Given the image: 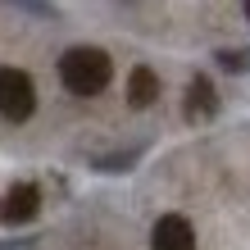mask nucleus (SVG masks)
I'll return each mask as SVG.
<instances>
[{
    "mask_svg": "<svg viewBox=\"0 0 250 250\" xmlns=\"http://www.w3.org/2000/svg\"><path fill=\"white\" fill-rule=\"evenodd\" d=\"M109 78H114V64H109L105 50H96V46H73V50H64L60 82L68 86L73 96H100L109 86Z\"/></svg>",
    "mask_w": 250,
    "mask_h": 250,
    "instance_id": "1",
    "label": "nucleus"
},
{
    "mask_svg": "<svg viewBox=\"0 0 250 250\" xmlns=\"http://www.w3.org/2000/svg\"><path fill=\"white\" fill-rule=\"evenodd\" d=\"M37 109V86L23 68H0V114L9 123H27Z\"/></svg>",
    "mask_w": 250,
    "mask_h": 250,
    "instance_id": "2",
    "label": "nucleus"
},
{
    "mask_svg": "<svg viewBox=\"0 0 250 250\" xmlns=\"http://www.w3.org/2000/svg\"><path fill=\"white\" fill-rule=\"evenodd\" d=\"M41 209V191L32 182H14L5 196H0V223L5 228H23V223H32Z\"/></svg>",
    "mask_w": 250,
    "mask_h": 250,
    "instance_id": "3",
    "label": "nucleus"
},
{
    "mask_svg": "<svg viewBox=\"0 0 250 250\" xmlns=\"http://www.w3.org/2000/svg\"><path fill=\"white\" fill-rule=\"evenodd\" d=\"M150 250H196V228L182 214H164L150 232Z\"/></svg>",
    "mask_w": 250,
    "mask_h": 250,
    "instance_id": "4",
    "label": "nucleus"
},
{
    "mask_svg": "<svg viewBox=\"0 0 250 250\" xmlns=\"http://www.w3.org/2000/svg\"><path fill=\"white\" fill-rule=\"evenodd\" d=\"M218 114V91L209 78H196L187 86V119H214Z\"/></svg>",
    "mask_w": 250,
    "mask_h": 250,
    "instance_id": "5",
    "label": "nucleus"
},
{
    "mask_svg": "<svg viewBox=\"0 0 250 250\" xmlns=\"http://www.w3.org/2000/svg\"><path fill=\"white\" fill-rule=\"evenodd\" d=\"M159 100V78H155V68H132V78H127V105L132 109H146V105H155Z\"/></svg>",
    "mask_w": 250,
    "mask_h": 250,
    "instance_id": "6",
    "label": "nucleus"
},
{
    "mask_svg": "<svg viewBox=\"0 0 250 250\" xmlns=\"http://www.w3.org/2000/svg\"><path fill=\"white\" fill-rule=\"evenodd\" d=\"M218 60H223V68H246V60H241V55H232V50H223Z\"/></svg>",
    "mask_w": 250,
    "mask_h": 250,
    "instance_id": "7",
    "label": "nucleus"
},
{
    "mask_svg": "<svg viewBox=\"0 0 250 250\" xmlns=\"http://www.w3.org/2000/svg\"><path fill=\"white\" fill-rule=\"evenodd\" d=\"M241 5H246V19H250V0H241Z\"/></svg>",
    "mask_w": 250,
    "mask_h": 250,
    "instance_id": "8",
    "label": "nucleus"
}]
</instances>
